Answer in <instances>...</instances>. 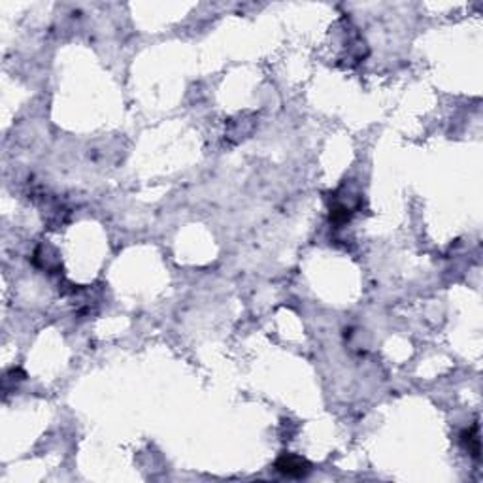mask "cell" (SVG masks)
I'll return each instance as SVG.
<instances>
[{
	"label": "cell",
	"instance_id": "6da1fadb",
	"mask_svg": "<svg viewBox=\"0 0 483 483\" xmlns=\"http://www.w3.org/2000/svg\"><path fill=\"white\" fill-rule=\"evenodd\" d=\"M276 470L281 472L283 476L289 477H302L306 476L310 472V464L301 457H294V455H283L279 457L276 462Z\"/></svg>",
	"mask_w": 483,
	"mask_h": 483
}]
</instances>
